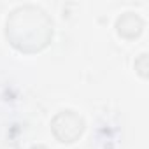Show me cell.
I'll use <instances>...</instances> for the list:
<instances>
[{
	"instance_id": "obj_4",
	"label": "cell",
	"mask_w": 149,
	"mask_h": 149,
	"mask_svg": "<svg viewBox=\"0 0 149 149\" xmlns=\"http://www.w3.org/2000/svg\"><path fill=\"white\" fill-rule=\"evenodd\" d=\"M146 60H147V54L146 53H142L140 56H139V61H140V76L142 77H146V70H147V67H146Z\"/></svg>"
},
{
	"instance_id": "obj_2",
	"label": "cell",
	"mask_w": 149,
	"mask_h": 149,
	"mask_svg": "<svg viewBox=\"0 0 149 149\" xmlns=\"http://www.w3.org/2000/svg\"><path fill=\"white\" fill-rule=\"evenodd\" d=\"M51 130H53V135L60 142L72 144V142H76L83 135V132H84V119L76 111L65 109V111H60L53 118Z\"/></svg>"
},
{
	"instance_id": "obj_1",
	"label": "cell",
	"mask_w": 149,
	"mask_h": 149,
	"mask_svg": "<svg viewBox=\"0 0 149 149\" xmlns=\"http://www.w3.org/2000/svg\"><path fill=\"white\" fill-rule=\"evenodd\" d=\"M6 37L21 53H39L53 39V19L39 6H18L6 19Z\"/></svg>"
},
{
	"instance_id": "obj_3",
	"label": "cell",
	"mask_w": 149,
	"mask_h": 149,
	"mask_svg": "<svg viewBox=\"0 0 149 149\" xmlns=\"http://www.w3.org/2000/svg\"><path fill=\"white\" fill-rule=\"evenodd\" d=\"M142 30H144V19L132 11L123 13L116 19V32L123 39H135L142 33Z\"/></svg>"
},
{
	"instance_id": "obj_5",
	"label": "cell",
	"mask_w": 149,
	"mask_h": 149,
	"mask_svg": "<svg viewBox=\"0 0 149 149\" xmlns=\"http://www.w3.org/2000/svg\"><path fill=\"white\" fill-rule=\"evenodd\" d=\"M32 149H47V147H46V146H33Z\"/></svg>"
}]
</instances>
